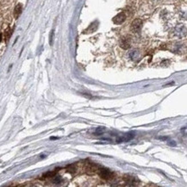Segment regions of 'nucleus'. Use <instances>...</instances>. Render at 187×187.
<instances>
[{"mask_svg": "<svg viewBox=\"0 0 187 187\" xmlns=\"http://www.w3.org/2000/svg\"><path fill=\"white\" fill-rule=\"evenodd\" d=\"M22 11H23V5H22L21 4H18V5L15 7V10H14V17H15L16 19H17V18L20 17Z\"/></svg>", "mask_w": 187, "mask_h": 187, "instance_id": "obj_7", "label": "nucleus"}, {"mask_svg": "<svg viewBox=\"0 0 187 187\" xmlns=\"http://www.w3.org/2000/svg\"><path fill=\"white\" fill-rule=\"evenodd\" d=\"M54 37H55V30H52L50 32V35H49V44L52 46L53 43H54Z\"/></svg>", "mask_w": 187, "mask_h": 187, "instance_id": "obj_10", "label": "nucleus"}, {"mask_svg": "<svg viewBox=\"0 0 187 187\" xmlns=\"http://www.w3.org/2000/svg\"><path fill=\"white\" fill-rule=\"evenodd\" d=\"M5 35H6V40H8L11 35V31L10 29H7L6 32H5Z\"/></svg>", "mask_w": 187, "mask_h": 187, "instance_id": "obj_13", "label": "nucleus"}, {"mask_svg": "<svg viewBox=\"0 0 187 187\" xmlns=\"http://www.w3.org/2000/svg\"><path fill=\"white\" fill-rule=\"evenodd\" d=\"M125 20H126V15H125L124 13H122V12L117 14V15L112 19L113 23H114L115 24H116V25H120V24L123 23L125 22Z\"/></svg>", "mask_w": 187, "mask_h": 187, "instance_id": "obj_4", "label": "nucleus"}, {"mask_svg": "<svg viewBox=\"0 0 187 187\" xmlns=\"http://www.w3.org/2000/svg\"><path fill=\"white\" fill-rule=\"evenodd\" d=\"M99 175L102 178L105 180H110L114 178V173L107 168H102L99 170Z\"/></svg>", "mask_w": 187, "mask_h": 187, "instance_id": "obj_1", "label": "nucleus"}, {"mask_svg": "<svg viewBox=\"0 0 187 187\" xmlns=\"http://www.w3.org/2000/svg\"><path fill=\"white\" fill-rule=\"evenodd\" d=\"M104 131H105V128H104V127H98V128L96 129V134H102Z\"/></svg>", "mask_w": 187, "mask_h": 187, "instance_id": "obj_12", "label": "nucleus"}, {"mask_svg": "<svg viewBox=\"0 0 187 187\" xmlns=\"http://www.w3.org/2000/svg\"><path fill=\"white\" fill-rule=\"evenodd\" d=\"M134 132H130V133H128V134H125L124 135L122 136H120L119 138L116 139V142H128L130 140H132L134 137Z\"/></svg>", "mask_w": 187, "mask_h": 187, "instance_id": "obj_3", "label": "nucleus"}, {"mask_svg": "<svg viewBox=\"0 0 187 187\" xmlns=\"http://www.w3.org/2000/svg\"><path fill=\"white\" fill-rule=\"evenodd\" d=\"M2 41V35L0 34V41Z\"/></svg>", "mask_w": 187, "mask_h": 187, "instance_id": "obj_15", "label": "nucleus"}, {"mask_svg": "<svg viewBox=\"0 0 187 187\" xmlns=\"http://www.w3.org/2000/svg\"><path fill=\"white\" fill-rule=\"evenodd\" d=\"M120 47L122 49H128L131 47V41L128 37H122L120 41Z\"/></svg>", "mask_w": 187, "mask_h": 187, "instance_id": "obj_5", "label": "nucleus"}, {"mask_svg": "<svg viewBox=\"0 0 187 187\" xmlns=\"http://www.w3.org/2000/svg\"><path fill=\"white\" fill-rule=\"evenodd\" d=\"M98 22H95V23H91V24L89 26V28L85 30V33H87V34H88V33H92V32L96 31L97 29H98Z\"/></svg>", "mask_w": 187, "mask_h": 187, "instance_id": "obj_8", "label": "nucleus"}, {"mask_svg": "<svg viewBox=\"0 0 187 187\" xmlns=\"http://www.w3.org/2000/svg\"><path fill=\"white\" fill-rule=\"evenodd\" d=\"M124 180L127 184H128L129 185H137V184L139 183V180L136 177L134 176H130V175H126L124 176Z\"/></svg>", "mask_w": 187, "mask_h": 187, "instance_id": "obj_6", "label": "nucleus"}, {"mask_svg": "<svg viewBox=\"0 0 187 187\" xmlns=\"http://www.w3.org/2000/svg\"><path fill=\"white\" fill-rule=\"evenodd\" d=\"M142 27V21L141 19H135L133 21L131 24V30L134 33H138L141 31Z\"/></svg>", "mask_w": 187, "mask_h": 187, "instance_id": "obj_2", "label": "nucleus"}, {"mask_svg": "<svg viewBox=\"0 0 187 187\" xmlns=\"http://www.w3.org/2000/svg\"><path fill=\"white\" fill-rule=\"evenodd\" d=\"M129 56L132 60L137 61V60H139L140 56H141V54H140V52L138 50H133L129 53Z\"/></svg>", "mask_w": 187, "mask_h": 187, "instance_id": "obj_9", "label": "nucleus"}, {"mask_svg": "<svg viewBox=\"0 0 187 187\" xmlns=\"http://www.w3.org/2000/svg\"><path fill=\"white\" fill-rule=\"evenodd\" d=\"M61 181H62V178L61 176H55L53 179V182L55 184H60V183H61Z\"/></svg>", "mask_w": 187, "mask_h": 187, "instance_id": "obj_11", "label": "nucleus"}, {"mask_svg": "<svg viewBox=\"0 0 187 187\" xmlns=\"http://www.w3.org/2000/svg\"><path fill=\"white\" fill-rule=\"evenodd\" d=\"M168 145L171 146V147H175V146H176V142H174V141H170V142H168Z\"/></svg>", "mask_w": 187, "mask_h": 187, "instance_id": "obj_14", "label": "nucleus"}]
</instances>
